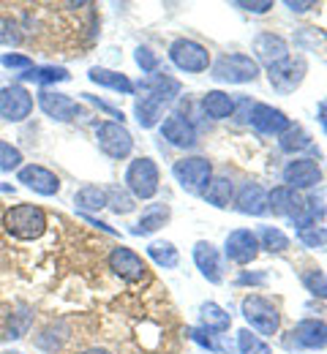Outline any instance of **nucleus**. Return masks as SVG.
Returning <instances> with one entry per match:
<instances>
[{
    "label": "nucleus",
    "mask_w": 327,
    "mask_h": 354,
    "mask_svg": "<svg viewBox=\"0 0 327 354\" xmlns=\"http://www.w3.org/2000/svg\"><path fill=\"white\" fill-rule=\"evenodd\" d=\"M3 229L17 240H39L47 232V213L39 205H17L3 216Z\"/></svg>",
    "instance_id": "f257e3e1"
},
{
    "label": "nucleus",
    "mask_w": 327,
    "mask_h": 354,
    "mask_svg": "<svg viewBox=\"0 0 327 354\" xmlns=\"http://www.w3.org/2000/svg\"><path fill=\"white\" fill-rule=\"evenodd\" d=\"M216 82H227V85H245L254 82L259 77V63L251 55L234 52V55H224L213 63V74Z\"/></svg>",
    "instance_id": "f03ea898"
},
{
    "label": "nucleus",
    "mask_w": 327,
    "mask_h": 354,
    "mask_svg": "<svg viewBox=\"0 0 327 354\" xmlns=\"http://www.w3.org/2000/svg\"><path fill=\"white\" fill-rule=\"evenodd\" d=\"M240 310H243V319L251 324V330H256L259 335H276L281 330L279 308L262 295H248L240 303Z\"/></svg>",
    "instance_id": "7ed1b4c3"
},
{
    "label": "nucleus",
    "mask_w": 327,
    "mask_h": 354,
    "mask_svg": "<svg viewBox=\"0 0 327 354\" xmlns=\"http://www.w3.org/2000/svg\"><path fill=\"white\" fill-rule=\"evenodd\" d=\"M95 142H98V150L115 161H123L131 156L134 150V136L131 131L118 123V120H106V123H98L95 126Z\"/></svg>",
    "instance_id": "20e7f679"
},
{
    "label": "nucleus",
    "mask_w": 327,
    "mask_h": 354,
    "mask_svg": "<svg viewBox=\"0 0 327 354\" xmlns=\"http://www.w3.org/2000/svg\"><path fill=\"white\" fill-rule=\"evenodd\" d=\"M126 188L134 199H153L158 194V167L153 158H134L126 169Z\"/></svg>",
    "instance_id": "39448f33"
},
{
    "label": "nucleus",
    "mask_w": 327,
    "mask_h": 354,
    "mask_svg": "<svg viewBox=\"0 0 327 354\" xmlns=\"http://www.w3.org/2000/svg\"><path fill=\"white\" fill-rule=\"evenodd\" d=\"M172 175L180 183V188H186L191 194H202L205 185L213 180V167L207 158L191 156V158H180L172 164Z\"/></svg>",
    "instance_id": "423d86ee"
},
{
    "label": "nucleus",
    "mask_w": 327,
    "mask_h": 354,
    "mask_svg": "<svg viewBox=\"0 0 327 354\" xmlns=\"http://www.w3.org/2000/svg\"><path fill=\"white\" fill-rule=\"evenodd\" d=\"M169 60L188 74H199V71L210 68V52L199 41H191V39H178L169 46Z\"/></svg>",
    "instance_id": "0eeeda50"
},
{
    "label": "nucleus",
    "mask_w": 327,
    "mask_h": 354,
    "mask_svg": "<svg viewBox=\"0 0 327 354\" xmlns=\"http://www.w3.org/2000/svg\"><path fill=\"white\" fill-rule=\"evenodd\" d=\"M33 112V95L22 85H6L0 88V118L8 123H22Z\"/></svg>",
    "instance_id": "6e6552de"
},
{
    "label": "nucleus",
    "mask_w": 327,
    "mask_h": 354,
    "mask_svg": "<svg viewBox=\"0 0 327 354\" xmlns=\"http://www.w3.org/2000/svg\"><path fill=\"white\" fill-rule=\"evenodd\" d=\"M322 183V169L319 161L314 158H295L283 167V185L292 191H308Z\"/></svg>",
    "instance_id": "1a4fd4ad"
},
{
    "label": "nucleus",
    "mask_w": 327,
    "mask_h": 354,
    "mask_svg": "<svg viewBox=\"0 0 327 354\" xmlns=\"http://www.w3.org/2000/svg\"><path fill=\"white\" fill-rule=\"evenodd\" d=\"M224 254L227 259L234 265H251L259 254V240L251 229H234L227 234V243H224Z\"/></svg>",
    "instance_id": "9d476101"
},
{
    "label": "nucleus",
    "mask_w": 327,
    "mask_h": 354,
    "mask_svg": "<svg viewBox=\"0 0 327 354\" xmlns=\"http://www.w3.org/2000/svg\"><path fill=\"white\" fill-rule=\"evenodd\" d=\"M303 77H306V60L303 57H286V60L268 68V80L279 93H292L295 88H300Z\"/></svg>",
    "instance_id": "9b49d317"
},
{
    "label": "nucleus",
    "mask_w": 327,
    "mask_h": 354,
    "mask_svg": "<svg viewBox=\"0 0 327 354\" xmlns=\"http://www.w3.org/2000/svg\"><path fill=\"white\" fill-rule=\"evenodd\" d=\"M17 180H19L25 188H30V191H36V194H41V196H55V194L60 191V177L55 175L52 169H47V167H41V164H28V167H22V169L17 172Z\"/></svg>",
    "instance_id": "f8f14e48"
},
{
    "label": "nucleus",
    "mask_w": 327,
    "mask_h": 354,
    "mask_svg": "<svg viewBox=\"0 0 327 354\" xmlns=\"http://www.w3.org/2000/svg\"><path fill=\"white\" fill-rule=\"evenodd\" d=\"M109 270L115 272V275H120L123 281H142L144 275H147V265L142 262L140 254H134L131 248H126V245H118V248H112V254H109Z\"/></svg>",
    "instance_id": "ddd939ff"
},
{
    "label": "nucleus",
    "mask_w": 327,
    "mask_h": 354,
    "mask_svg": "<svg viewBox=\"0 0 327 354\" xmlns=\"http://www.w3.org/2000/svg\"><path fill=\"white\" fill-rule=\"evenodd\" d=\"M39 106L44 109L47 118L57 120V123H68V120H74L82 112V106L74 98H68L66 93H52V90H41L39 93Z\"/></svg>",
    "instance_id": "4468645a"
},
{
    "label": "nucleus",
    "mask_w": 327,
    "mask_h": 354,
    "mask_svg": "<svg viewBox=\"0 0 327 354\" xmlns=\"http://www.w3.org/2000/svg\"><path fill=\"white\" fill-rule=\"evenodd\" d=\"M248 120H251V126H254L256 131L265 133V136H281V133L292 126L289 118H286L281 109L270 106V104H254Z\"/></svg>",
    "instance_id": "2eb2a0df"
},
{
    "label": "nucleus",
    "mask_w": 327,
    "mask_h": 354,
    "mask_svg": "<svg viewBox=\"0 0 327 354\" xmlns=\"http://www.w3.org/2000/svg\"><path fill=\"white\" fill-rule=\"evenodd\" d=\"M161 136H164L169 145L188 150V147L196 145V126L188 120L183 112H172V115L161 123Z\"/></svg>",
    "instance_id": "dca6fc26"
},
{
    "label": "nucleus",
    "mask_w": 327,
    "mask_h": 354,
    "mask_svg": "<svg viewBox=\"0 0 327 354\" xmlns=\"http://www.w3.org/2000/svg\"><path fill=\"white\" fill-rule=\"evenodd\" d=\"M194 262L199 267L202 278H207L210 283H221L224 281V265H221V254L213 243L207 240H199L194 245Z\"/></svg>",
    "instance_id": "f3484780"
},
{
    "label": "nucleus",
    "mask_w": 327,
    "mask_h": 354,
    "mask_svg": "<svg viewBox=\"0 0 327 354\" xmlns=\"http://www.w3.org/2000/svg\"><path fill=\"white\" fill-rule=\"evenodd\" d=\"M268 210H273L276 216L286 218L289 223H295L297 216H300V210H303V199L297 196V191H292L286 185H276L268 194Z\"/></svg>",
    "instance_id": "a211bd4d"
},
{
    "label": "nucleus",
    "mask_w": 327,
    "mask_h": 354,
    "mask_svg": "<svg viewBox=\"0 0 327 354\" xmlns=\"http://www.w3.org/2000/svg\"><path fill=\"white\" fill-rule=\"evenodd\" d=\"M254 55H256V60H262L270 68L289 57V44H286V39H281L276 33H259L254 39Z\"/></svg>",
    "instance_id": "6ab92c4d"
},
{
    "label": "nucleus",
    "mask_w": 327,
    "mask_h": 354,
    "mask_svg": "<svg viewBox=\"0 0 327 354\" xmlns=\"http://www.w3.org/2000/svg\"><path fill=\"white\" fill-rule=\"evenodd\" d=\"M295 341L303 349H325L327 346V324L322 319H303L295 327Z\"/></svg>",
    "instance_id": "aec40b11"
},
{
    "label": "nucleus",
    "mask_w": 327,
    "mask_h": 354,
    "mask_svg": "<svg viewBox=\"0 0 327 354\" xmlns=\"http://www.w3.org/2000/svg\"><path fill=\"white\" fill-rule=\"evenodd\" d=\"M237 210L243 216H265L268 213V191L259 183H245L237 194Z\"/></svg>",
    "instance_id": "412c9836"
},
{
    "label": "nucleus",
    "mask_w": 327,
    "mask_h": 354,
    "mask_svg": "<svg viewBox=\"0 0 327 354\" xmlns=\"http://www.w3.org/2000/svg\"><path fill=\"white\" fill-rule=\"evenodd\" d=\"M140 88L144 90L147 95H153L156 101H161L164 106L172 104V101L180 95V82H178L175 77H169V74H150L144 82H140Z\"/></svg>",
    "instance_id": "4be33fe9"
},
{
    "label": "nucleus",
    "mask_w": 327,
    "mask_h": 354,
    "mask_svg": "<svg viewBox=\"0 0 327 354\" xmlns=\"http://www.w3.org/2000/svg\"><path fill=\"white\" fill-rule=\"evenodd\" d=\"M202 109L213 120H227L234 115V98L224 90H210L202 95Z\"/></svg>",
    "instance_id": "5701e85b"
},
{
    "label": "nucleus",
    "mask_w": 327,
    "mask_h": 354,
    "mask_svg": "<svg viewBox=\"0 0 327 354\" xmlns=\"http://www.w3.org/2000/svg\"><path fill=\"white\" fill-rule=\"evenodd\" d=\"M88 80L95 82V85H101V88L118 90V93H123V95H131V93H134V82H131L126 74L112 71V68H101V66H95V68L88 71Z\"/></svg>",
    "instance_id": "b1692460"
},
{
    "label": "nucleus",
    "mask_w": 327,
    "mask_h": 354,
    "mask_svg": "<svg viewBox=\"0 0 327 354\" xmlns=\"http://www.w3.org/2000/svg\"><path fill=\"white\" fill-rule=\"evenodd\" d=\"M232 194H234V185H232V180H230V177H213V180L205 185L202 199H205L207 205H213V207L224 210V207H230Z\"/></svg>",
    "instance_id": "393cba45"
},
{
    "label": "nucleus",
    "mask_w": 327,
    "mask_h": 354,
    "mask_svg": "<svg viewBox=\"0 0 327 354\" xmlns=\"http://www.w3.org/2000/svg\"><path fill=\"white\" fill-rule=\"evenodd\" d=\"M199 322H202V330H207V333H227L232 327V316L216 303H202Z\"/></svg>",
    "instance_id": "a878e982"
},
{
    "label": "nucleus",
    "mask_w": 327,
    "mask_h": 354,
    "mask_svg": "<svg viewBox=\"0 0 327 354\" xmlns=\"http://www.w3.org/2000/svg\"><path fill=\"white\" fill-rule=\"evenodd\" d=\"M169 207L167 205H147L144 210H142L140 221H137V226L131 229L134 234H153V232H158L164 223L169 221Z\"/></svg>",
    "instance_id": "bb28decb"
},
{
    "label": "nucleus",
    "mask_w": 327,
    "mask_h": 354,
    "mask_svg": "<svg viewBox=\"0 0 327 354\" xmlns=\"http://www.w3.org/2000/svg\"><path fill=\"white\" fill-rule=\"evenodd\" d=\"M134 115H137V123H140L142 129H153V126H158V120L164 115V104L144 93L134 104Z\"/></svg>",
    "instance_id": "cd10ccee"
},
{
    "label": "nucleus",
    "mask_w": 327,
    "mask_h": 354,
    "mask_svg": "<svg viewBox=\"0 0 327 354\" xmlns=\"http://www.w3.org/2000/svg\"><path fill=\"white\" fill-rule=\"evenodd\" d=\"M19 80L36 82V85H55V82H66L68 80V71L63 66H33V68L22 71Z\"/></svg>",
    "instance_id": "c85d7f7f"
},
{
    "label": "nucleus",
    "mask_w": 327,
    "mask_h": 354,
    "mask_svg": "<svg viewBox=\"0 0 327 354\" xmlns=\"http://www.w3.org/2000/svg\"><path fill=\"white\" fill-rule=\"evenodd\" d=\"M147 257L158 267H164V270H175L178 262H180V254H178L175 243H169V240H153L147 245Z\"/></svg>",
    "instance_id": "c756f323"
},
{
    "label": "nucleus",
    "mask_w": 327,
    "mask_h": 354,
    "mask_svg": "<svg viewBox=\"0 0 327 354\" xmlns=\"http://www.w3.org/2000/svg\"><path fill=\"white\" fill-rule=\"evenodd\" d=\"M74 205H77V210H82V213L88 216V213H95V210L106 207V194H104V188H98V185H82V188L74 194Z\"/></svg>",
    "instance_id": "7c9ffc66"
},
{
    "label": "nucleus",
    "mask_w": 327,
    "mask_h": 354,
    "mask_svg": "<svg viewBox=\"0 0 327 354\" xmlns=\"http://www.w3.org/2000/svg\"><path fill=\"white\" fill-rule=\"evenodd\" d=\"M279 147L283 153H300V150H311L314 142H311V133L306 131L303 126H289L286 131L281 133Z\"/></svg>",
    "instance_id": "2f4dec72"
},
{
    "label": "nucleus",
    "mask_w": 327,
    "mask_h": 354,
    "mask_svg": "<svg viewBox=\"0 0 327 354\" xmlns=\"http://www.w3.org/2000/svg\"><path fill=\"white\" fill-rule=\"evenodd\" d=\"M256 240H259V248H265L270 254H281V251L289 248V237L281 232L279 226H262Z\"/></svg>",
    "instance_id": "473e14b6"
},
{
    "label": "nucleus",
    "mask_w": 327,
    "mask_h": 354,
    "mask_svg": "<svg viewBox=\"0 0 327 354\" xmlns=\"http://www.w3.org/2000/svg\"><path fill=\"white\" fill-rule=\"evenodd\" d=\"M104 194H106V207H112V213L126 216V213H131V210H134V196H131L129 191H123V188L112 185V188H106Z\"/></svg>",
    "instance_id": "72a5a7b5"
},
{
    "label": "nucleus",
    "mask_w": 327,
    "mask_h": 354,
    "mask_svg": "<svg viewBox=\"0 0 327 354\" xmlns=\"http://www.w3.org/2000/svg\"><path fill=\"white\" fill-rule=\"evenodd\" d=\"M297 240H300L306 248H311V251H327V229L322 223L297 229Z\"/></svg>",
    "instance_id": "f704fd0d"
},
{
    "label": "nucleus",
    "mask_w": 327,
    "mask_h": 354,
    "mask_svg": "<svg viewBox=\"0 0 327 354\" xmlns=\"http://www.w3.org/2000/svg\"><path fill=\"white\" fill-rule=\"evenodd\" d=\"M237 352L240 354H270V346H268L262 338H256V335L245 327V330L237 333Z\"/></svg>",
    "instance_id": "c9c22d12"
},
{
    "label": "nucleus",
    "mask_w": 327,
    "mask_h": 354,
    "mask_svg": "<svg viewBox=\"0 0 327 354\" xmlns=\"http://www.w3.org/2000/svg\"><path fill=\"white\" fill-rule=\"evenodd\" d=\"M11 169H22V153L11 142L0 139V172H11Z\"/></svg>",
    "instance_id": "e433bc0d"
},
{
    "label": "nucleus",
    "mask_w": 327,
    "mask_h": 354,
    "mask_svg": "<svg viewBox=\"0 0 327 354\" xmlns=\"http://www.w3.org/2000/svg\"><path fill=\"white\" fill-rule=\"evenodd\" d=\"M303 283L306 289L314 295V297H327V275L322 270H311L303 275Z\"/></svg>",
    "instance_id": "4c0bfd02"
},
{
    "label": "nucleus",
    "mask_w": 327,
    "mask_h": 354,
    "mask_svg": "<svg viewBox=\"0 0 327 354\" xmlns=\"http://www.w3.org/2000/svg\"><path fill=\"white\" fill-rule=\"evenodd\" d=\"M22 41V33H19V25L8 17H0V44L6 46H17Z\"/></svg>",
    "instance_id": "58836bf2"
},
{
    "label": "nucleus",
    "mask_w": 327,
    "mask_h": 354,
    "mask_svg": "<svg viewBox=\"0 0 327 354\" xmlns=\"http://www.w3.org/2000/svg\"><path fill=\"white\" fill-rule=\"evenodd\" d=\"M325 41H327V36L319 28H303L300 36H297V44L306 46V49H317V46H322Z\"/></svg>",
    "instance_id": "ea45409f"
},
{
    "label": "nucleus",
    "mask_w": 327,
    "mask_h": 354,
    "mask_svg": "<svg viewBox=\"0 0 327 354\" xmlns=\"http://www.w3.org/2000/svg\"><path fill=\"white\" fill-rule=\"evenodd\" d=\"M188 338H191L194 344H199L202 349H207V352H221V346L216 344V338H213L207 330H202V327H191V330H188Z\"/></svg>",
    "instance_id": "a19ab883"
},
{
    "label": "nucleus",
    "mask_w": 327,
    "mask_h": 354,
    "mask_svg": "<svg viewBox=\"0 0 327 354\" xmlns=\"http://www.w3.org/2000/svg\"><path fill=\"white\" fill-rule=\"evenodd\" d=\"M134 60H137V66L142 68V74H156V68H158V57L147 46H140L134 52Z\"/></svg>",
    "instance_id": "79ce46f5"
},
{
    "label": "nucleus",
    "mask_w": 327,
    "mask_h": 354,
    "mask_svg": "<svg viewBox=\"0 0 327 354\" xmlns=\"http://www.w3.org/2000/svg\"><path fill=\"white\" fill-rule=\"evenodd\" d=\"M0 63L6 66V68H14V71H28V68H33V60L28 57V55H0Z\"/></svg>",
    "instance_id": "37998d69"
},
{
    "label": "nucleus",
    "mask_w": 327,
    "mask_h": 354,
    "mask_svg": "<svg viewBox=\"0 0 327 354\" xmlns=\"http://www.w3.org/2000/svg\"><path fill=\"white\" fill-rule=\"evenodd\" d=\"M234 8H243V11H248V14H268V11L273 8V0H254V3L240 0V3H234Z\"/></svg>",
    "instance_id": "c03bdc74"
},
{
    "label": "nucleus",
    "mask_w": 327,
    "mask_h": 354,
    "mask_svg": "<svg viewBox=\"0 0 327 354\" xmlns=\"http://www.w3.org/2000/svg\"><path fill=\"white\" fill-rule=\"evenodd\" d=\"M262 286L268 283V272H240L237 275V286Z\"/></svg>",
    "instance_id": "a18cd8bd"
},
{
    "label": "nucleus",
    "mask_w": 327,
    "mask_h": 354,
    "mask_svg": "<svg viewBox=\"0 0 327 354\" xmlns=\"http://www.w3.org/2000/svg\"><path fill=\"white\" fill-rule=\"evenodd\" d=\"M82 95H85L91 104H95L98 109H104V112H109L112 118H118V123H123V120H126V118H123V112H120V109H115V106H109L106 101H98V98H95V95H91V93H82Z\"/></svg>",
    "instance_id": "49530a36"
},
{
    "label": "nucleus",
    "mask_w": 327,
    "mask_h": 354,
    "mask_svg": "<svg viewBox=\"0 0 327 354\" xmlns=\"http://www.w3.org/2000/svg\"><path fill=\"white\" fill-rule=\"evenodd\" d=\"M283 6H286V8L292 11V14H306V11L317 8V3H311V0H308V3H300V0H297V3H295V0H286Z\"/></svg>",
    "instance_id": "de8ad7c7"
},
{
    "label": "nucleus",
    "mask_w": 327,
    "mask_h": 354,
    "mask_svg": "<svg viewBox=\"0 0 327 354\" xmlns=\"http://www.w3.org/2000/svg\"><path fill=\"white\" fill-rule=\"evenodd\" d=\"M317 118H319V123H322V129H325V133H327V101H322V104H319Z\"/></svg>",
    "instance_id": "09e8293b"
},
{
    "label": "nucleus",
    "mask_w": 327,
    "mask_h": 354,
    "mask_svg": "<svg viewBox=\"0 0 327 354\" xmlns=\"http://www.w3.org/2000/svg\"><path fill=\"white\" fill-rule=\"evenodd\" d=\"M80 354H112V352H106V349H88V352H80Z\"/></svg>",
    "instance_id": "8fccbe9b"
},
{
    "label": "nucleus",
    "mask_w": 327,
    "mask_h": 354,
    "mask_svg": "<svg viewBox=\"0 0 327 354\" xmlns=\"http://www.w3.org/2000/svg\"><path fill=\"white\" fill-rule=\"evenodd\" d=\"M6 354H19V352H6Z\"/></svg>",
    "instance_id": "3c124183"
}]
</instances>
